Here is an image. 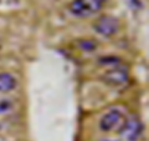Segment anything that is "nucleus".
Returning a JSON list of instances; mask_svg holds the SVG:
<instances>
[{
	"label": "nucleus",
	"mask_w": 149,
	"mask_h": 141,
	"mask_svg": "<svg viewBox=\"0 0 149 141\" xmlns=\"http://www.w3.org/2000/svg\"><path fill=\"white\" fill-rule=\"evenodd\" d=\"M106 0H73L70 5V11L80 18H87L96 14L104 5Z\"/></svg>",
	"instance_id": "1"
},
{
	"label": "nucleus",
	"mask_w": 149,
	"mask_h": 141,
	"mask_svg": "<svg viewBox=\"0 0 149 141\" xmlns=\"http://www.w3.org/2000/svg\"><path fill=\"white\" fill-rule=\"evenodd\" d=\"M95 30L98 34L103 35V36H112L114 34H117L119 30V23L116 18L109 16V15H104L101 16L95 24H93Z\"/></svg>",
	"instance_id": "2"
},
{
	"label": "nucleus",
	"mask_w": 149,
	"mask_h": 141,
	"mask_svg": "<svg viewBox=\"0 0 149 141\" xmlns=\"http://www.w3.org/2000/svg\"><path fill=\"white\" fill-rule=\"evenodd\" d=\"M124 121L125 119H124V115L122 111L119 109H112L106 115H103V117L101 119L100 128L102 131L109 133V131L117 129L118 125H123Z\"/></svg>",
	"instance_id": "3"
},
{
	"label": "nucleus",
	"mask_w": 149,
	"mask_h": 141,
	"mask_svg": "<svg viewBox=\"0 0 149 141\" xmlns=\"http://www.w3.org/2000/svg\"><path fill=\"white\" fill-rule=\"evenodd\" d=\"M103 79H104L106 82L111 84V85H114V86L123 85V84H125L128 80V70L125 69L123 65L117 63V64L113 65L112 69L107 70Z\"/></svg>",
	"instance_id": "4"
},
{
	"label": "nucleus",
	"mask_w": 149,
	"mask_h": 141,
	"mask_svg": "<svg viewBox=\"0 0 149 141\" xmlns=\"http://www.w3.org/2000/svg\"><path fill=\"white\" fill-rule=\"evenodd\" d=\"M143 125L138 119H129L124 121L122 128H120V135L127 141H137L138 137L142 135Z\"/></svg>",
	"instance_id": "5"
},
{
	"label": "nucleus",
	"mask_w": 149,
	"mask_h": 141,
	"mask_svg": "<svg viewBox=\"0 0 149 141\" xmlns=\"http://www.w3.org/2000/svg\"><path fill=\"white\" fill-rule=\"evenodd\" d=\"M16 86V79L9 73H0V92H8Z\"/></svg>",
	"instance_id": "6"
},
{
	"label": "nucleus",
	"mask_w": 149,
	"mask_h": 141,
	"mask_svg": "<svg viewBox=\"0 0 149 141\" xmlns=\"http://www.w3.org/2000/svg\"><path fill=\"white\" fill-rule=\"evenodd\" d=\"M11 102L9 100H0V115L1 114H5L9 110L11 109Z\"/></svg>",
	"instance_id": "7"
},
{
	"label": "nucleus",
	"mask_w": 149,
	"mask_h": 141,
	"mask_svg": "<svg viewBox=\"0 0 149 141\" xmlns=\"http://www.w3.org/2000/svg\"><path fill=\"white\" fill-rule=\"evenodd\" d=\"M106 141H109V140H106Z\"/></svg>",
	"instance_id": "8"
}]
</instances>
